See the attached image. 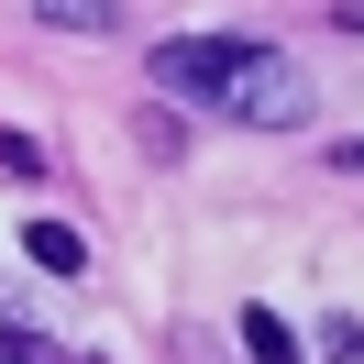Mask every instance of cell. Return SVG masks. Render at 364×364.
Returning <instances> with one entry per match:
<instances>
[{"mask_svg": "<svg viewBox=\"0 0 364 364\" xmlns=\"http://www.w3.org/2000/svg\"><path fill=\"white\" fill-rule=\"evenodd\" d=\"M155 89L199 100L221 122H265V133L309 122V77L276 45H243V33H177V45H155Z\"/></svg>", "mask_w": 364, "mask_h": 364, "instance_id": "cell-1", "label": "cell"}, {"mask_svg": "<svg viewBox=\"0 0 364 364\" xmlns=\"http://www.w3.org/2000/svg\"><path fill=\"white\" fill-rule=\"evenodd\" d=\"M23 243H33V265H45V276H77V265H89V243H77L67 221H33Z\"/></svg>", "mask_w": 364, "mask_h": 364, "instance_id": "cell-2", "label": "cell"}, {"mask_svg": "<svg viewBox=\"0 0 364 364\" xmlns=\"http://www.w3.org/2000/svg\"><path fill=\"white\" fill-rule=\"evenodd\" d=\"M33 23H55V33H111L122 11H111V0H33Z\"/></svg>", "mask_w": 364, "mask_h": 364, "instance_id": "cell-3", "label": "cell"}, {"mask_svg": "<svg viewBox=\"0 0 364 364\" xmlns=\"http://www.w3.org/2000/svg\"><path fill=\"white\" fill-rule=\"evenodd\" d=\"M243 353H254V364H298V342H287L276 309H243Z\"/></svg>", "mask_w": 364, "mask_h": 364, "instance_id": "cell-4", "label": "cell"}, {"mask_svg": "<svg viewBox=\"0 0 364 364\" xmlns=\"http://www.w3.org/2000/svg\"><path fill=\"white\" fill-rule=\"evenodd\" d=\"M0 364H67V353H55L33 320H11V309H0Z\"/></svg>", "mask_w": 364, "mask_h": 364, "instance_id": "cell-5", "label": "cell"}, {"mask_svg": "<svg viewBox=\"0 0 364 364\" xmlns=\"http://www.w3.org/2000/svg\"><path fill=\"white\" fill-rule=\"evenodd\" d=\"M342 23H353V33H364V0H342Z\"/></svg>", "mask_w": 364, "mask_h": 364, "instance_id": "cell-6", "label": "cell"}, {"mask_svg": "<svg viewBox=\"0 0 364 364\" xmlns=\"http://www.w3.org/2000/svg\"><path fill=\"white\" fill-rule=\"evenodd\" d=\"M342 166H364V144H342Z\"/></svg>", "mask_w": 364, "mask_h": 364, "instance_id": "cell-7", "label": "cell"}]
</instances>
